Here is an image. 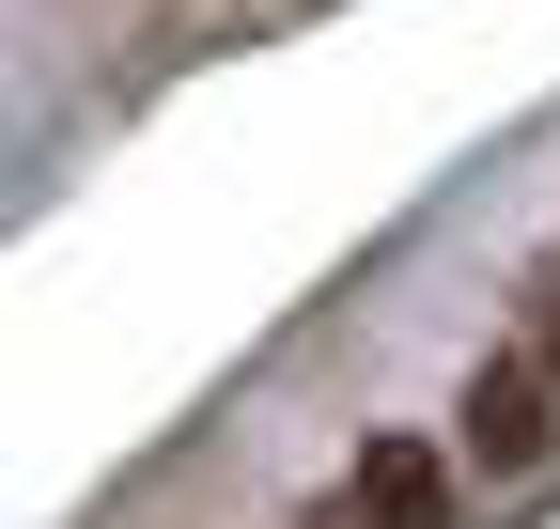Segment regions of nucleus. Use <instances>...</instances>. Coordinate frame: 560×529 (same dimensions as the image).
<instances>
[{"label": "nucleus", "mask_w": 560, "mask_h": 529, "mask_svg": "<svg viewBox=\"0 0 560 529\" xmlns=\"http://www.w3.org/2000/svg\"><path fill=\"white\" fill-rule=\"evenodd\" d=\"M514 343H529V358H545V389H560V264L529 281V327H514Z\"/></svg>", "instance_id": "7ed1b4c3"}, {"label": "nucleus", "mask_w": 560, "mask_h": 529, "mask_svg": "<svg viewBox=\"0 0 560 529\" xmlns=\"http://www.w3.org/2000/svg\"><path fill=\"white\" fill-rule=\"evenodd\" d=\"M312 529H452V451L436 436H359V468L312 498Z\"/></svg>", "instance_id": "f03ea898"}, {"label": "nucleus", "mask_w": 560, "mask_h": 529, "mask_svg": "<svg viewBox=\"0 0 560 529\" xmlns=\"http://www.w3.org/2000/svg\"><path fill=\"white\" fill-rule=\"evenodd\" d=\"M452 436H467V468H482V483H529L545 451H560V389H545V358H529V343L467 358V389H452Z\"/></svg>", "instance_id": "f257e3e1"}]
</instances>
